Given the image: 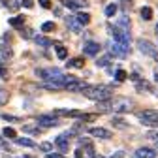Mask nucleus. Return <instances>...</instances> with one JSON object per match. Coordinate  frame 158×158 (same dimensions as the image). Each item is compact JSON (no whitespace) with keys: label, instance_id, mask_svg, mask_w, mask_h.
<instances>
[{"label":"nucleus","instance_id":"30","mask_svg":"<svg viewBox=\"0 0 158 158\" xmlns=\"http://www.w3.org/2000/svg\"><path fill=\"white\" fill-rule=\"evenodd\" d=\"M42 30H44V32H51V30H55V23H53V21L44 23V25H42Z\"/></svg>","mask_w":158,"mask_h":158},{"label":"nucleus","instance_id":"28","mask_svg":"<svg viewBox=\"0 0 158 158\" xmlns=\"http://www.w3.org/2000/svg\"><path fill=\"white\" fill-rule=\"evenodd\" d=\"M83 58H73V60H70L68 62V66H73V68H83Z\"/></svg>","mask_w":158,"mask_h":158},{"label":"nucleus","instance_id":"31","mask_svg":"<svg viewBox=\"0 0 158 158\" xmlns=\"http://www.w3.org/2000/svg\"><path fill=\"white\" fill-rule=\"evenodd\" d=\"M111 123H113L115 126H118V128H126V126H128L124 121H121V118H111Z\"/></svg>","mask_w":158,"mask_h":158},{"label":"nucleus","instance_id":"15","mask_svg":"<svg viewBox=\"0 0 158 158\" xmlns=\"http://www.w3.org/2000/svg\"><path fill=\"white\" fill-rule=\"evenodd\" d=\"M17 145H21V147H30V149H36L38 145L32 141V139H28V137H17Z\"/></svg>","mask_w":158,"mask_h":158},{"label":"nucleus","instance_id":"3","mask_svg":"<svg viewBox=\"0 0 158 158\" xmlns=\"http://www.w3.org/2000/svg\"><path fill=\"white\" fill-rule=\"evenodd\" d=\"M62 115V117H73V118H81V121H94L96 115L92 113H83V111H77V109H56L55 117Z\"/></svg>","mask_w":158,"mask_h":158},{"label":"nucleus","instance_id":"24","mask_svg":"<svg viewBox=\"0 0 158 158\" xmlns=\"http://www.w3.org/2000/svg\"><path fill=\"white\" fill-rule=\"evenodd\" d=\"M2 134H4V137H8V139H15V130H13V128H8V126H6V128L2 130Z\"/></svg>","mask_w":158,"mask_h":158},{"label":"nucleus","instance_id":"5","mask_svg":"<svg viewBox=\"0 0 158 158\" xmlns=\"http://www.w3.org/2000/svg\"><path fill=\"white\" fill-rule=\"evenodd\" d=\"M36 75L42 77V79H47V81H58L60 83V79H62L64 73L58 68H49V70H36Z\"/></svg>","mask_w":158,"mask_h":158},{"label":"nucleus","instance_id":"21","mask_svg":"<svg viewBox=\"0 0 158 158\" xmlns=\"http://www.w3.org/2000/svg\"><path fill=\"white\" fill-rule=\"evenodd\" d=\"M8 100H10V92H8L6 89H2V87H0V106H4Z\"/></svg>","mask_w":158,"mask_h":158},{"label":"nucleus","instance_id":"4","mask_svg":"<svg viewBox=\"0 0 158 158\" xmlns=\"http://www.w3.org/2000/svg\"><path fill=\"white\" fill-rule=\"evenodd\" d=\"M137 117L147 126H158V111H154V109H143L137 113Z\"/></svg>","mask_w":158,"mask_h":158},{"label":"nucleus","instance_id":"16","mask_svg":"<svg viewBox=\"0 0 158 158\" xmlns=\"http://www.w3.org/2000/svg\"><path fill=\"white\" fill-rule=\"evenodd\" d=\"M121 30H124V32H130V19L124 15V17H121V21H118V25H117Z\"/></svg>","mask_w":158,"mask_h":158},{"label":"nucleus","instance_id":"6","mask_svg":"<svg viewBox=\"0 0 158 158\" xmlns=\"http://www.w3.org/2000/svg\"><path fill=\"white\" fill-rule=\"evenodd\" d=\"M130 109H132L130 100H124V98H121V100H109V111H113V113H126Z\"/></svg>","mask_w":158,"mask_h":158},{"label":"nucleus","instance_id":"39","mask_svg":"<svg viewBox=\"0 0 158 158\" xmlns=\"http://www.w3.org/2000/svg\"><path fill=\"white\" fill-rule=\"evenodd\" d=\"M23 4H25L27 8H32V0H23Z\"/></svg>","mask_w":158,"mask_h":158},{"label":"nucleus","instance_id":"25","mask_svg":"<svg viewBox=\"0 0 158 158\" xmlns=\"http://www.w3.org/2000/svg\"><path fill=\"white\" fill-rule=\"evenodd\" d=\"M23 130H25V132H28V134H32V135L42 134V128H40V126H25Z\"/></svg>","mask_w":158,"mask_h":158},{"label":"nucleus","instance_id":"23","mask_svg":"<svg viewBox=\"0 0 158 158\" xmlns=\"http://www.w3.org/2000/svg\"><path fill=\"white\" fill-rule=\"evenodd\" d=\"M36 44H38V45H42V47H49V45H51V40L42 38V36H36Z\"/></svg>","mask_w":158,"mask_h":158},{"label":"nucleus","instance_id":"27","mask_svg":"<svg viewBox=\"0 0 158 158\" xmlns=\"http://www.w3.org/2000/svg\"><path fill=\"white\" fill-rule=\"evenodd\" d=\"M109 60H111V55H106V56H102V58H98L96 64H98V66H107Z\"/></svg>","mask_w":158,"mask_h":158},{"label":"nucleus","instance_id":"20","mask_svg":"<svg viewBox=\"0 0 158 158\" xmlns=\"http://www.w3.org/2000/svg\"><path fill=\"white\" fill-rule=\"evenodd\" d=\"M44 87H45V89H49V90H60V89H62V85L58 83V81H47Z\"/></svg>","mask_w":158,"mask_h":158},{"label":"nucleus","instance_id":"14","mask_svg":"<svg viewBox=\"0 0 158 158\" xmlns=\"http://www.w3.org/2000/svg\"><path fill=\"white\" fill-rule=\"evenodd\" d=\"M66 25L72 32H81V25L75 21V17H66Z\"/></svg>","mask_w":158,"mask_h":158},{"label":"nucleus","instance_id":"32","mask_svg":"<svg viewBox=\"0 0 158 158\" xmlns=\"http://www.w3.org/2000/svg\"><path fill=\"white\" fill-rule=\"evenodd\" d=\"M40 149H42L44 152H51V149H53V145H51L49 141H45V143H42V145H40Z\"/></svg>","mask_w":158,"mask_h":158},{"label":"nucleus","instance_id":"12","mask_svg":"<svg viewBox=\"0 0 158 158\" xmlns=\"http://www.w3.org/2000/svg\"><path fill=\"white\" fill-rule=\"evenodd\" d=\"M90 134H92L94 137H100V139H109V137L113 135L109 130H106V128H100V126H98V128H92V130H90Z\"/></svg>","mask_w":158,"mask_h":158},{"label":"nucleus","instance_id":"43","mask_svg":"<svg viewBox=\"0 0 158 158\" xmlns=\"http://www.w3.org/2000/svg\"><path fill=\"white\" fill-rule=\"evenodd\" d=\"M156 145H158V135H156Z\"/></svg>","mask_w":158,"mask_h":158},{"label":"nucleus","instance_id":"7","mask_svg":"<svg viewBox=\"0 0 158 158\" xmlns=\"http://www.w3.org/2000/svg\"><path fill=\"white\" fill-rule=\"evenodd\" d=\"M58 124V118L55 115H40L38 117V126L40 128H51Z\"/></svg>","mask_w":158,"mask_h":158},{"label":"nucleus","instance_id":"40","mask_svg":"<svg viewBox=\"0 0 158 158\" xmlns=\"http://www.w3.org/2000/svg\"><path fill=\"white\" fill-rule=\"evenodd\" d=\"M154 81H156V85H158V70L154 72Z\"/></svg>","mask_w":158,"mask_h":158},{"label":"nucleus","instance_id":"17","mask_svg":"<svg viewBox=\"0 0 158 158\" xmlns=\"http://www.w3.org/2000/svg\"><path fill=\"white\" fill-rule=\"evenodd\" d=\"M75 21L81 25V27H83V25H89V23H90V15H89V13H79V15L75 17Z\"/></svg>","mask_w":158,"mask_h":158},{"label":"nucleus","instance_id":"22","mask_svg":"<svg viewBox=\"0 0 158 158\" xmlns=\"http://www.w3.org/2000/svg\"><path fill=\"white\" fill-rule=\"evenodd\" d=\"M23 23H25V19H23V17H13V19H10V25L15 27V28H21Z\"/></svg>","mask_w":158,"mask_h":158},{"label":"nucleus","instance_id":"13","mask_svg":"<svg viewBox=\"0 0 158 158\" xmlns=\"http://www.w3.org/2000/svg\"><path fill=\"white\" fill-rule=\"evenodd\" d=\"M68 135H70V134L58 135V137H56V141H55V143H56V147L60 149L62 152H66V151H68V147H70V145H68Z\"/></svg>","mask_w":158,"mask_h":158},{"label":"nucleus","instance_id":"9","mask_svg":"<svg viewBox=\"0 0 158 158\" xmlns=\"http://www.w3.org/2000/svg\"><path fill=\"white\" fill-rule=\"evenodd\" d=\"M98 51H100V44L98 42H87L83 45V53L87 56H94V55H98Z\"/></svg>","mask_w":158,"mask_h":158},{"label":"nucleus","instance_id":"41","mask_svg":"<svg viewBox=\"0 0 158 158\" xmlns=\"http://www.w3.org/2000/svg\"><path fill=\"white\" fill-rule=\"evenodd\" d=\"M94 158H104V156H100V154H94Z\"/></svg>","mask_w":158,"mask_h":158},{"label":"nucleus","instance_id":"1","mask_svg":"<svg viewBox=\"0 0 158 158\" xmlns=\"http://www.w3.org/2000/svg\"><path fill=\"white\" fill-rule=\"evenodd\" d=\"M83 94L87 98H90V100H94V102H104V100H109L113 96V90L106 85H94V87H87L83 90Z\"/></svg>","mask_w":158,"mask_h":158},{"label":"nucleus","instance_id":"2","mask_svg":"<svg viewBox=\"0 0 158 158\" xmlns=\"http://www.w3.org/2000/svg\"><path fill=\"white\" fill-rule=\"evenodd\" d=\"M137 49H139V53H143L145 56H149V58H158V47L152 44V42H149V40H137Z\"/></svg>","mask_w":158,"mask_h":158},{"label":"nucleus","instance_id":"35","mask_svg":"<svg viewBox=\"0 0 158 158\" xmlns=\"http://www.w3.org/2000/svg\"><path fill=\"white\" fill-rule=\"evenodd\" d=\"M121 6H123V10H128L132 6V0H121Z\"/></svg>","mask_w":158,"mask_h":158},{"label":"nucleus","instance_id":"11","mask_svg":"<svg viewBox=\"0 0 158 158\" xmlns=\"http://www.w3.org/2000/svg\"><path fill=\"white\" fill-rule=\"evenodd\" d=\"M135 158H156V151L151 147H139L135 151Z\"/></svg>","mask_w":158,"mask_h":158},{"label":"nucleus","instance_id":"37","mask_svg":"<svg viewBox=\"0 0 158 158\" xmlns=\"http://www.w3.org/2000/svg\"><path fill=\"white\" fill-rule=\"evenodd\" d=\"M111 158H124V152H123V151H118V152H115Z\"/></svg>","mask_w":158,"mask_h":158},{"label":"nucleus","instance_id":"33","mask_svg":"<svg viewBox=\"0 0 158 158\" xmlns=\"http://www.w3.org/2000/svg\"><path fill=\"white\" fill-rule=\"evenodd\" d=\"M6 6H8L10 10H17V8H19V4H17V0H6Z\"/></svg>","mask_w":158,"mask_h":158},{"label":"nucleus","instance_id":"29","mask_svg":"<svg viewBox=\"0 0 158 158\" xmlns=\"http://www.w3.org/2000/svg\"><path fill=\"white\" fill-rule=\"evenodd\" d=\"M126 77H128V73H126L124 70H117V72H115V79H117V81H124Z\"/></svg>","mask_w":158,"mask_h":158},{"label":"nucleus","instance_id":"26","mask_svg":"<svg viewBox=\"0 0 158 158\" xmlns=\"http://www.w3.org/2000/svg\"><path fill=\"white\" fill-rule=\"evenodd\" d=\"M117 8H118L117 4H109V6L106 8V15H107V17H113V15L117 13Z\"/></svg>","mask_w":158,"mask_h":158},{"label":"nucleus","instance_id":"34","mask_svg":"<svg viewBox=\"0 0 158 158\" xmlns=\"http://www.w3.org/2000/svg\"><path fill=\"white\" fill-rule=\"evenodd\" d=\"M2 118H4V121H8V123H17L19 121V118L13 117V115H2Z\"/></svg>","mask_w":158,"mask_h":158},{"label":"nucleus","instance_id":"10","mask_svg":"<svg viewBox=\"0 0 158 158\" xmlns=\"http://www.w3.org/2000/svg\"><path fill=\"white\" fill-rule=\"evenodd\" d=\"M128 51H130V47L121 45V44H115V42H113V45H111V53H113L115 56H118V58H124V56L128 55Z\"/></svg>","mask_w":158,"mask_h":158},{"label":"nucleus","instance_id":"36","mask_svg":"<svg viewBox=\"0 0 158 158\" xmlns=\"http://www.w3.org/2000/svg\"><path fill=\"white\" fill-rule=\"evenodd\" d=\"M40 6H42V8H51V2H49V0H40Z\"/></svg>","mask_w":158,"mask_h":158},{"label":"nucleus","instance_id":"38","mask_svg":"<svg viewBox=\"0 0 158 158\" xmlns=\"http://www.w3.org/2000/svg\"><path fill=\"white\" fill-rule=\"evenodd\" d=\"M47 158H62V154H53V152H47Z\"/></svg>","mask_w":158,"mask_h":158},{"label":"nucleus","instance_id":"42","mask_svg":"<svg viewBox=\"0 0 158 158\" xmlns=\"http://www.w3.org/2000/svg\"><path fill=\"white\" fill-rule=\"evenodd\" d=\"M156 36H158V25H156Z\"/></svg>","mask_w":158,"mask_h":158},{"label":"nucleus","instance_id":"8","mask_svg":"<svg viewBox=\"0 0 158 158\" xmlns=\"http://www.w3.org/2000/svg\"><path fill=\"white\" fill-rule=\"evenodd\" d=\"M87 87H89V85H87L85 81H79V79L75 77L73 81H70V83H68V85H66L64 89H68V90H73V92H83V90H85Z\"/></svg>","mask_w":158,"mask_h":158},{"label":"nucleus","instance_id":"18","mask_svg":"<svg viewBox=\"0 0 158 158\" xmlns=\"http://www.w3.org/2000/svg\"><path fill=\"white\" fill-rule=\"evenodd\" d=\"M141 19H143V21H151V19H152V10L149 6L141 8Z\"/></svg>","mask_w":158,"mask_h":158},{"label":"nucleus","instance_id":"19","mask_svg":"<svg viewBox=\"0 0 158 158\" xmlns=\"http://www.w3.org/2000/svg\"><path fill=\"white\" fill-rule=\"evenodd\" d=\"M55 51H56V56L60 58V60H64V58L68 56V49H66V47H62V45H56V47H55Z\"/></svg>","mask_w":158,"mask_h":158}]
</instances>
